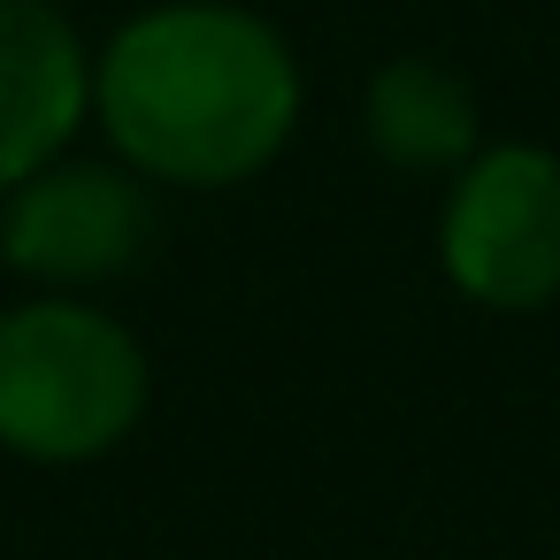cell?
Returning a JSON list of instances; mask_svg holds the SVG:
<instances>
[{
  "label": "cell",
  "instance_id": "obj_1",
  "mask_svg": "<svg viewBox=\"0 0 560 560\" xmlns=\"http://www.w3.org/2000/svg\"><path fill=\"white\" fill-rule=\"evenodd\" d=\"M300 116V47L246 0H147L93 47V131L154 192L269 177Z\"/></svg>",
  "mask_w": 560,
  "mask_h": 560
},
{
  "label": "cell",
  "instance_id": "obj_2",
  "mask_svg": "<svg viewBox=\"0 0 560 560\" xmlns=\"http://www.w3.org/2000/svg\"><path fill=\"white\" fill-rule=\"evenodd\" d=\"M154 361L139 330L78 292L0 307V453L32 468H93L139 438Z\"/></svg>",
  "mask_w": 560,
  "mask_h": 560
},
{
  "label": "cell",
  "instance_id": "obj_4",
  "mask_svg": "<svg viewBox=\"0 0 560 560\" xmlns=\"http://www.w3.org/2000/svg\"><path fill=\"white\" fill-rule=\"evenodd\" d=\"M154 254V185L116 154H62L0 200V269L24 292L101 300Z\"/></svg>",
  "mask_w": 560,
  "mask_h": 560
},
{
  "label": "cell",
  "instance_id": "obj_3",
  "mask_svg": "<svg viewBox=\"0 0 560 560\" xmlns=\"http://www.w3.org/2000/svg\"><path fill=\"white\" fill-rule=\"evenodd\" d=\"M438 277L483 315H545L560 300V154L483 139L438 192Z\"/></svg>",
  "mask_w": 560,
  "mask_h": 560
},
{
  "label": "cell",
  "instance_id": "obj_6",
  "mask_svg": "<svg viewBox=\"0 0 560 560\" xmlns=\"http://www.w3.org/2000/svg\"><path fill=\"white\" fill-rule=\"evenodd\" d=\"M361 147L399 177H453L483 147V101L445 55H392L361 85Z\"/></svg>",
  "mask_w": 560,
  "mask_h": 560
},
{
  "label": "cell",
  "instance_id": "obj_5",
  "mask_svg": "<svg viewBox=\"0 0 560 560\" xmlns=\"http://www.w3.org/2000/svg\"><path fill=\"white\" fill-rule=\"evenodd\" d=\"M93 124V47L55 0H0V200Z\"/></svg>",
  "mask_w": 560,
  "mask_h": 560
}]
</instances>
